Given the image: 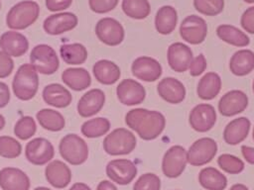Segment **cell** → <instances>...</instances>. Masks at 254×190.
<instances>
[{
    "label": "cell",
    "instance_id": "obj_34",
    "mask_svg": "<svg viewBox=\"0 0 254 190\" xmlns=\"http://www.w3.org/2000/svg\"><path fill=\"white\" fill-rule=\"evenodd\" d=\"M60 55L66 64L79 65L87 59V49L79 43L64 44L60 48Z\"/></svg>",
    "mask_w": 254,
    "mask_h": 190
},
{
    "label": "cell",
    "instance_id": "obj_11",
    "mask_svg": "<svg viewBox=\"0 0 254 190\" xmlns=\"http://www.w3.org/2000/svg\"><path fill=\"white\" fill-rule=\"evenodd\" d=\"M187 150L182 145L171 146L164 154L162 160V171L169 178L179 177L187 166Z\"/></svg>",
    "mask_w": 254,
    "mask_h": 190
},
{
    "label": "cell",
    "instance_id": "obj_4",
    "mask_svg": "<svg viewBox=\"0 0 254 190\" xmlns=\"http://www.w3.org/2000/svg\"><path fill=\"white\" fill-rule=\"evenodd\" d=\"M137 140L134 134L125 128H117L103 140V149L109 155H125L134 150Z\"/></svg>",
    "mask_w": 254,
    "mask_h": 190
},
{
    "label": "cell",
    "instance_id": "obj_13",
    "mask_svg": "<svg viewBox=\"0 0 254 190\" xmlns=\"http://www.w3.org/2000/svg\"><path fill=\"white\" fill-rule=\"evenodd\" d=\"M78 23V19L71 12H58L48 16L43 23V29L48 35L58 36L73 30Z\"/></svg>",
    "mask_w": 254,
    "mask_h": 190
},
{
    "label": "cell",
    "instance_id": "obj_30",
    "mask_svg": "<svg viewBox=\"0 0 254 190\" xmlns=\"http://www.w3.org/2000/svg\"><path fill=\"white\" fill-rule=\"evenodd\" d=\"M221 90V78L216 72L205 73L198 81L197 96L202 100L214 99Z\"/></svg>",
    "mask_w": 254,
    "mask_h": 190
},
{
    "label": "cell",
    "instance_id": "obj_10",
    "mask_svg": "<svg viewBox=\"0 0 254 190\" xmlns=\"http://www.w3.org/2000/svg\"><path fill=\"white\" fill-rule=\"evenodd\" d=\"M207 34L205 20L197 15L187 16L180 25V35L184 41L191 45L201 44Z\"/></svg>",
    "mask_w": 254,
    "mask_h": 190
},
{
    "label": "cell",
    "instance_id": "obj_32",
    "mask_svg": "<svg viewBox=\"0 0 254 190\" xmlns=\"http://www.w3.org/2000/svg\"><path fill=\"white\" fill-rule=\"evenodd\" d=\"M216 35L223 42L235 47L243 48V47H247L250 44L249 37L240 29L232 25H228V24L219 25L216 28Z\"/></svg>",
    "mask_w": 254,
    "mask_h": 190
},
{
    "label": "cell",
    "instance_id": "obj_38",
    "mask_svg": "<svg viewBox=\"0 0 254 190\" xmlns=\"http://www.w3.org/2000/svg\"><path fill=\"white\" fill-rule=\"evenodd\" d=\"M218 166L229 174H239L244 169V162L239 157L229 154L223 153L217 158Z\"/></svg>",
    "mask_w": 254,
    "mask_h": 190
},
{
    "label": "cell",
    "instance_id": "obj_18",
    "mask_svg": "<svg viewBox=\"0 0 254 190\" xmlns=\"http://www.w3.org/2000/svg\"><path fill=\"white\" fill-rule=\"evenodd\" d=\"M247 106V95L241 90H231L220 98L218 102V111L222 116L232 117L243 112Z\"/></svg>",
    "mask_w": 254,
    "mask_h": 190
},
{
    "label": "cell",
    "instance_id": "obj_44",
    "mask_svg": "<svg viewBox=\"0 0 254 190\" xmlns=\"http://www.w3.org/2000/svg\"><path fill=\"white\" fill-rule=\"evenodd\" d=\"M14 69V61L10 55L0 50V78L8 77Z\"/></svg>",
    "mask_w": 254,
    "mask_h": 190
},
{
    "label": "cell",
    "instance_id": "obj_40",
    "mask_svg": "<svg viewBox=\"0 0 254 190\" xmlns=\"http://www.w3.org/2000/svg\"><path fill=\"white\" fill-rule=\"evenodd\" d=\"M193 6L202 15L215 16L222 12L224 0H193Z\"/></svg>",
    "mask_w": 254,
    "mask_h": 190
},
{
    "label": "cell",
    "instance_id": "obj_43",
    "mask_svg": "<svg viewBox=\"0 0 254 190\" xmlns=\"http://www.w3.org/2000/svg\"><path fill=\"white\" fill-rule=\"evenodd\" d=\"M189 69H190V75L193 77L201 75L204 72V70L206 69V59H205L204 55L202 53H200L197 56L193 57L189 66Z\"/></svg>",
    "mask_w": 254,
    "mask_h": 190
},
{
    "label": "cell",
    "instance_id": "obj_2",
    "mask_svg": "<svg viewBox=\"0 0 254 190\" xmlns=\"http://www.w3.org/2000/svg\"><path fill=\"white\" fill-rule=\"evenodd\" d=\"M39 89V75L31 63H24L17 69L13 81L14 95L22 100L29 101L35 97Z\"/></svg>",
    "mask_w": 254,
    "mask_h": 190
},
{
    "label": "cell",
    "instance_id": "obj_5",
    "mask_svg": "<svg viewBox=\"0 0 254 190\" xmlns=\"http://www.w3.org/2000/svg\"><path fill=\"white\" fill-rule=\"evenodd\" d=\"M59 150L61 156L71 165H80L88 157V145L76 134H67L62 138Z\"/></svg>",
    "mask_w": 254,
    "mask_h": 190
},
{
    "label": "cell",
    "instance_id": "obj_42",
    "mask_svg": "<svg viewBox=\"0 0 254 190\" xmlns=\"http://www.w3.org/2000/svg\"><path fill=\"white\" fill-rule=\"evenodd\" d=\"M119 0H88V5L91 11L104 14L112 11L118 4Z\"/></svg>",
    "mask_w": 254,
    "mask_h": 190
},
{
    "label": "cell",
    "instance_id": "obj_21",
    "mask_svg": "<svg viewBox=\"0 0 254 190\" xmlns=\"http://www.w3.org/2000/svg\"><path fill=\"white\" fill-rule=\"evenodd\" d=\"M45 177L53 187L63 189L70 183L71 171L64 162L55 159L47 163L45 168Z\"/></svg>",
    "mask_w": 254,
    "mask_h": 190
},
{
    "label": "cell",
    "instance_id": "obj_35",
    "mask_svg": "<svg viewBox=\"0 0 254 190\" xmlns=\"http://www.w3.org/2000/svg\"><path fill=\"white\" fill-rule=\"evenodd\" d=\"M110 122L103 117H97L85 121L80 128L81 134L88 139H95L102 137L110 130Z\"/></svg>",
    "mask_w": 254,
    "mask_h": 190
},
{
    "label": "cell",
    "instance_id": "obj_20",
    "mask_svg": "<svg viewBox=\"0 0 254 190\" xmlns=\"http://www.w3.org/2000/svg\"><path fill=\"white\" fill-rule=\"evenodd\" d=\"M0 48L11 57H20L27 52L29 42L23 34L10 30L0 36Z\"/></svg>",
    "mask_w": 254,
    "mask_h": 190
},
{
    "label": "cell",
    "instance_id": "obj_1",
    "mask_svg": "<svg viewBox=\"0 0 254 190\" xmlns=\"http://www.w3.org/2000/svg\"><path fill=\"white\" fill-rule=\"evenodd\" d=\"M125 122L130 129L145 141L158 138L166 126V119L161 112L144 108L130 110L125 116Z\"/></svg>",
    "mask_w": 254,
    "mask_h": 190
},
{
    "label": "cell",
    "instance_id": "obj_46",
    "mask_svg": "<svg viewBox=\"0 0 254 190\" xmlns=\"http://www.w3.org/2000/svg\"><path fill=\"white\" fill-rule=\"evenodd\" d=\"M73 0H46V7L51 12H61L67 9Z\"/></svg>",
    "mask_w": 254,
    "mask_h": 190
},
{
    "label": "cell",
    "instance_id": "obj_50",
    "mask_svg": "<svg viewBox=\"0 0 254 190\" xmlns=\"http://www.w3.org/2000/svg\"><path fill=\"white\" fill-rule=\"evenodd\" d=\"M68 190H91L90 187L82 182H76L71 185V187Z\"/></svg>",
    "mask_w": 254,
    "mask_h": 190
},
{
    "label": "cell",
    "instance_id": "obj_3",
    "mask_svg": "<svg viewBox=\"0 0 254 190\" xmlns=\"http://www.w3.org/2000/svg\"><path fill=\"white\" fill-rule=\"evenodd\" d=\"M40 15L39 4L24 0L13 5L6 15V25L14 31L24 30L33 25Z\"/></svg>",
    "mask_w": 254,
    "mask_h": 190
},
{
    "label": "cell",
    "instance_id": "obj_12",
    "mask_svg": "<svg viewBox=\"0 0 254 190\" xmlns=\"http://www.w3.org/2000/svg\"><path fill=\"white\" fill-rule=\"evenodd\" d=\"M189 121L194 131L198 133L208 132L216 122V111L210 104H198L190 110Z\"/></svg>",
    "mask_w": 254,
    "mask_h": 190
},
{
    "label": "cell",
    "instance_id": "obj_26",
    "mask_svg": "<svg viewBox=\"0 0 254 190\" xmlns=\"http://www.w3.org/2000/svg\"><path fill=\"white\" fill-rule=\"evenodd\" d=\"M92 73L95 79L104 85L114 84L121 75L119 66L108 59L97 60L92 66Z\"/></svg>",
    "mask_w": 254,
    "mask_h": 190
},
{
    "label": "cell",
    "instance_id": "obj_48",
    "mask_svg": "<svg viewBox=\"0 0 254 190\" xmlns=\"http://www.w3.org/2000/svg\"><path fill=\"white\" fill-rule=\"evenodd\" d=\"M241 152L245 160L250 163L254 164V147L247 146V145H242L241 146Z\"/></svg>",
    "mask_w": 254,
    "mask_h": 190
},
{
    "label": "cell",
    "instance_id": "obj_31",
    "mask_svg": "<svg viewBox=\"0 0 254 190\" xmlns=\"http://www.w3.org/2000/svg\"><path fill=\"white\" fill-rule=\"evenodd\" d=\"M198 182L206 190H224L227 186L226 176L210 166L199 171Z\"/></svg>",
    "mask_w": 254,
    "mask_h": 190
},
{
    "label": "cell",
    "instance_id": "obj_27",
    "mask_svg": "<svg viewBox=\"0 0 254 190\" xmlns=\"http://www.w3.org/2000/svg\"><path fill=\"white\" fill-rule=\"evenodd\" d=\"M63 82L74 91H82L91 84V76L83 67H69L62 73Z\"/></svg>",
    "mask_w": 254,
    "mask_h": 190
},
{
    "label": "cell",
    "instance_id": "obj_29",
    "mask_svg": "<svg viewBox=\"0 0 254 190\" xmlns=\"http://www.w3.org/2000/svg\"><path fill=\"white\" fill-rule=\"evenodd\" d=\"M230 71L236 76H244L254 69V52L250 49H239L229 61Z\"/></svg>",
    "mask_w": 254,
    "mask_h": 190
},
{
    "label": "cell",
    "instance_id": "obj_39",
    "mask_svg": "<svg viewBox=\"0 0 254 190\" xmlns=\"http://www.w3.org/2000/svg\"><path fill=\"white\" fill-rule=\"evenodd\" d=\"M22 152V145L16 139L10 136H0V156L4 158H16Z\"/></svg>",
    "mask_w": 254,
    "mask_h": 190
},
{
    "label": "cell",
    "instance_id": "obj_45",
    "mask_svg": "<svg viewBox=\"0 0 254 190\" xmlns=\"http://www.w3.org/2000/svg\"><path fill=\"white\" fill-rule=\"evenodd\" d=\"M240 25L249 34H254V6L247 8L241 18H240Z\"/></svg>",
    "mask_w": 254,
    "mask_h": 190
},
{
    "label": "cell",
    "instance_id": "obj_9",
    "mask_svg": "<svg viewBox=\"0 0 254 190\" xmlns=\"http://www.w3.org/2000/svg\"><path fill=\"white\" fill-rule=\"evenodd\" d=\"M54 155V145L45 138H35L25 146V156L34 165H45L53 160Z\"/></svg>",
    "mask_w": 254,
    "mask_h": 190
},
{
    "label": "cell",
    "instance_id": "obj_36",
    "mask_svg": "<svg viewBox=\"0 0 254 190\" xmlns=\"http://www.w3.org/2000/svg\"><path fill=\"white\" fill-rule=\"evenodd\" d=\"M122 11L126 16L142 20L151 13V5L148 0H122Z\"/></svg>",
    "mask_w": 254,
    "mask_h": 190
},
{
    "label": "cell",
    "instance_id": "obj_55",
    "mask_svg": "<svg viewBox=\"0 0 254 190\" xmlns=\"http://www.w3.org/2000/svg\"><path fill=\"white\" fill-rule=\"evenodd\" d=\"M252 138H253V141H254V127H253V132H252Z\"/></svg>",
    "mask_w": 254,
    "mask_h": 190
},
{
    "label": "cell",
    "instance_id": "obj_28",
    "mask_svg": "<svg viewBox=\"0 0 254 190\" xmlns=\"http://www.w3.org/2000/svg\"><path fill=\"white\" fill-rule=\"evenodd\" d=\"M178 23L177 10L171 5H165L158 9L155 16V28L161 35H169L174 32Z\"/></svg>",
    "mask_w": 254,
    "mask_h": 190
},
{
    "label": "cell",
    "instance_id": "obj_22",
    "mask_svg": "<svg viewBox=\"0 0 254 190\" xmlns=\"http://www.w3.org/2000/svg\"><path fill=\"white\" fill-rule=\"evenodd\" d=\"M160 97L170 104L182 103L186 98L185 85L175 77H165L157 85Z\"/></svg>",
    "mask_w": 254,
    "mask_h": 190
},
{
    "label": "cell",
    "instance_id": "obj_57",
    "mask_svg": "<svg viewBox=\"0 0 254 190\" xmlns=\"http://www.w3.org/2000/svg\"><path fill=\"white\" fill-rule=\"evenodd\" d=\"M0 9H1V0H0Z\"/></svg>",
    "mask_w": 254,
    "mask_h": 190
},
{
    "label": "cell",
    "instance_id": "obj_25",
    "mask_svg": "<svg viewBox=\"0 0 254 190\" xmlns=\"http://www.w3.org/2000/svg\"><path fill=\"white\" fill-rule=\"evenodd\" d=\"M250 120L246 117H239L230 121L223 131V140L227 144L236 145L243 142L250 131Z\"/></svg>",
    "mask_w": 254,
    "mask_h": 190
},
{
    "label": "cell",
    "instance_id": "obj_23",
    "mask_svg": "<svg viewBox=\"0 0 254 190\" xmlns=\"http://www.w3.org/2000/svg\"><path fill=\"white\" fill-rule=\"evenodd\" d=\"M29 176L16 167H4L0 170V188L2 190H29Z\"/></svg>",
    "mask_w": 254,
    "mask_h": 190
},
{
    "label": "cell",
    "instance_id": "obj_16",
    "mask_svg": "<svg viewBox=\"0 0 254 190\" xmlns=\"http://www.w3.org/2000/svg\"><path fill=\"white\" fill-rule=\"evenodd\" d=\"M131 70L135 77L146 82L156 81L163 72L161 63L157 59L145 55L139 56L133 61Z\"/></svg>",
    "mask_w": 254,
    "mask_h": 190
},
{
    "label": "cell",
    "instance_id": "obj_53",
    "mask_svg": "<svg viewBox=\"0 0 254 190\" xmlns=\"http://www.w3.org/2000/svg\"><path fill=\"white\" fill-rule=\"evenodd\" d=\"M34 190H52V189L45 187V186H40V187H36Z\"/></svg>",
    "mask_w": 254,
    "mask_h": 190
},
{
    "label": "cell",
    "instance_id": "obj_54",
    "mask_svg": "<svg viewBox=\"0 0 254 190\" xmlns=\"http://www.w3.org/2000/svg\"><path fill=\"white\" fill-rule=\"evenodd\" d=\"M246 3H254V0H243Z\"/></svg>",
    "mask_w": 254,
    "mask_h": 190
},
{
    "label": "cell",
    "instance_id": "obj_7",
    "mask_svg": "<svg viewBox=\"0 0 254 190\" xmlns=\"http://www.w3.org/2000/svg\"><path fill=\"white\" fill-rule=\"evenodd\" d=\"M217 152V143L211 138L196 140L187 151L188 162L193 166H201L210 162Z\"/></svg>",
    "mask_w": 254,
    "mask_h": 190
},
{
    "label": "cell",
    "instance_id": "obj_41",
    "mask_svg": "<svg viewBox=\"0 0 254 190\" xmlns=\"http://www.w3.org/2000/svg\"><path fill=\"white\" fill-rule=\"evenodd\" d=\"M161 180L154 173L142 174L133 186V190H160Z\"/></svg>",
    "mask_w": 254,
    "mask_h": 190
},
{
    "label": "cell",
    "instance_id": "obj_24",
    "mask_svg": "<svg viewBox=\"0 0 254 190\" xmlns=\"http://www.w3.org/2000/svg\"><path fill=\"white\" fill-rule=\"evenodd\" d=\"M42 96L48 105L55 108H65L72 101L69 90L59 83L46 85L42 91Z\"/></svg>",
    "mask_w": 254,
    "mask_h": 190
},
{
    "label": "cell",
    "instance_id": "obj_8",
    "mask_svg": "<svg viewBox=\"0 0 254 190\" xmlns=\"http://www.w3.org/2000/svg\"><path fill=\"white\" fill-rule=\"evenodd\" d=\"M95 34L101 43L110 47L120 45L125 37L121 23L111 17H104L98 20L95 25Z\"/></svg>",
    "mask_w": 254,
    "mask_h": 190
},
{
    "label": "cell",
    "instance_id": "obj_37",
    "mask_svg": "<svg viewBox=\"0 0 254 190\" xmlns=\"http://www.w3.org/2000/svg\"><path fill=\"white\" fill-rule=\"evenodd\" d=\"M37 131V124L33 117L23 116L21 117L14 126L15 136L23 141L31 139Z\"/></svg>",
    "mask_w": 254,
    "mask_h": 190
},
{
    "label": "cell",
    "instance_id": "obj_6",
    "mask_svg": "<svg viewBox=\"0 0 254 190\" xmlns=\"http://www.w3.org/2000/svg\"><path fill=\"white\" fill-rule=\"evenodd\" d=\"M30 63L38 73L45 75L54 74L60 66V60L56 50L46 44H39L32 48Z\"/></svg>",
    "mask_w": 254,
    "mask_h": 190
},
{
    "label": "cell",
    "instance_id": "obj_33",
    "mask_svg": "<svg viewBox=\"0 0 254 190\" xmlns=\"http://www.w3.org/2000/svg\"><path fill=\"white\" fill-rule=\"evenodd\" d=\"M36 119L43 129L50 132H60L65 126L64 117L54 109H41L37 112Z\"/></svg>",
    "mask_w": 254,
    "mask_h": 190
},
{
    "label": "cell",
    "instance_id": "obj_47",
    "mask_svg": "<svg viewBox=\"0 0 254 190\" xmlns=\"http://www.w3.org/2000/svg\"><path fill=\"white\" fill-rule=\"evenodd\" d=\"M10 90L6 83L0 81V108H4L10 101Z\"/></svg>",
    "mask_w": 254,
    "mask_h": 190
},
{
    "label": "cell",
    "instance_id": "obj_49",
    "mask_svg": "<svg viewBox=\"0 0 254 190\" xmlns=\"http://www.w3.org/2000/svg\"><path fill=\"white\" fill-rule=\"evenodd\" d=\"M96 190H118L117 187L108 180H102L96 187Z\"/></svg>",
    "mask_w": 254,
    "mask_h": 190
},
{
    "label": "cell",
    "instance_id": "obj_51",
    "mask_svg": "<svg viewBox=\"0 0 254 190\" xmlns=\"http://www.w3.org/2000/svg\"><path fill=\"white\" fill-rule=\"evenodd\" d=\"M229 190H249L247 188V186H245L244 184H241V183H237V184H234L230 187Z\"/></svg>",
    "mask_w": 254,
    "mask_h": 190
},
{
    "label": "cell",
    "instance_id": "obj_14",
    "mask_svg": "<svg viewBox=\"0 0 254 190\" xmlns=\"http://www.w3.org/2000/svg\"><path fill=\"white\" fill-rule=\"evenodd\" d=\"M107 176L119 185H127L135 178L137 167L133 161L125 158L110 160L105 168Z\"/></svg>",
    "mask_w": 254,
    "mask_h": 190
},
{
    "label": "cell",
    "instance_id": "obj_52",
    "mask_svg": "<svg viewBox=\"0 0 254 190\" xmlns=\"http://www.w3.org/2000/svg\"><path fill=\"white\" fill-rule=\"evenodd\" d=\"M5 118H4V116L2 115V114H0V131L1 130H3V128L5 127Z\"/></svg>",
    "mask_w": 254,
    "mask_h": 190
},
{
    "label": "cell",
    "instance_id": "obj_19",
    "mask_svg": "<svg viewBox=\"0 0 254 190\" xmlns=\"http://www.w3.org/2000/svg\"><path fill=\"white\" fill-rule=\"evenodd\" d=\"M105 103V94L101 89L93 88L85 92L78 100L76 110L80 117L89 118L96 115Z\"/></svg>",
    "mask_w": 254,
    "mask_h": 190
},
{
    "label": "cell",
    "instance_id": "obj_17",
    "mask_svg": "<svg viewBox=\"0 0 254 190\" xmlns=\"http://www.w3.org/2000/svg\"><path fill=\"white\" fill-rule=\"evenodd\" d=\"M192 51L186 44L177 42L169 46L167 59L169 66L176 72H185L192 60Z\"/></svg>",
    "mask_w": 254,
    "mask_h": 190
},
{
    "label": "cell",
    "instance_id": "obj_56",
    "mask_svg": "<svg viewBox=\"0 0 254 190\" xmlns=\"http://www.w3.org/2000/svg\"><path fill=\"white\" fill-rule=\"evenodd\" d=\"M252 89H253V92H254V80H253V84H252Z\"/></svg>",
    "mask_w": 254,
    "mask_h": 190
},
{
    "label": "cell",
    "instance_id": "obj_15",
    "mask_svg": "<svg viewBox=\"0 0 254 190\" xmlns=\"http://www.w3.org/2000/svg\"><path fill=\"white\" fill-rule=\"evenodd\" d=\"M116 95L122 104L126 106H134L141 104L145 100L146 90L138 81L126 78L116 87Z\"/></svg>",
    "mask_w": 254,
    "mask_h": 190
}]
</instances>
